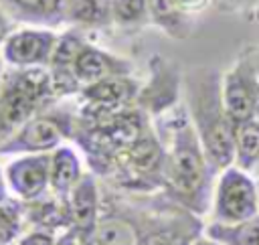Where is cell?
<instances>
[{"label":"cell","instance_id":"cell-11","mask_svg":"<svg viewBox=\"0 0 259 245\" xmlns=\"http://www.w3.org/2000/svg\"><path fill=\"white\" fill-rule=\"evenodd\" d=\"M6 14L24 26L59 28L69 24L73 0H0Z\"/></svg>","mask_w":259,"mask_h":245},{"label":"cell","instance_id":"cell-28","mask_svg":"<svg viewBox=\"0 0 259 245\" xmlns=\"http://www.w3.org/2000/svg\"><path fill=\"white\" fill-rule=\"evenodd\" d=\"M251 53H253V61H255V71H257V79H259V45H253V47H251Z\"/></svg>","mask_w":259,"mask_h":245},{"label":"cell","instance_id":"cell-12","mask_svg":"<svg viewBox=\"0 0 259 245\" xmlns=\"http://www.w3.org/2000/svg\"><path fill=\"white\" fill-rule=\"evenodd\" d=\"M73 69L83 85H89V83H95V81H101L107 77L134 75V63L130 59L119 57L109 51H103L91 43L81 51Z\"/></svg>","mask_w":259,"mask_h":245},{"label":"cell","instance_id":"cell-15","mask_svg":"<svg viewBox=\"0 0 259 245\" xmlns=\"http://www.w3.org/2000/svg\"><path fill=\"white\" fill-rule=\"evenodd\" d=\"M150 22L158 26L164 34L176 40H184L192 34L194 20L176 8L172 0H148Z\"/></svg>","mask_w":259,"mask_h":245},{"label":"cell","instance_id":"cell-1","mask_svg":"<svg viewBox=\"0 0 259 245\" xmlns=\"http://www.w3.org/2000/svg\"><path fill=\"white\" fill-rule=\"evenodd\" d=\"M154 121V130L166 148L164 188L186 209L204 213L214 172L206 160L186 107L178 103Z\"/></svg>","mask_w":259,"mask_h":245},{"label":"cell","instance_id":"cell-30","mask_svg":"<svg viewBox=\"0 0 259 245\" xmlns=\"http://www.w3.org/2000/svg\"><path fill=\"white\" fill-rule=\"evenodd\" d=\"M249 18H251V20H255V22H259V4H257V8L253 10V14H251Z\"/></svg>","mask_w":259,"mask_h":245},{"label":"cell","instance_id":"cell-17","mask_svg":"<svg viewBox=\"0 0 259 245\" xmlns=\"http://www.w3.org/2000/svg\"><path fill=\"white\" fill-rule=\"evenodd\" d=\"M206 235L219 245H259V215L237 225L210 223Z\"/></svg>","mask_w":259,"mask_h":245},{"label":"cell","instance_id":"cell-5","mask_svg":"<svg viewBox=\"0 0 259 245\" xmlns=\"http://www.w3.org/2000/svg\"><path fill=\"white\" fill-rule=\"evenodd\" d=\"M212 207L217 223L237 225L259 213V190L251 172L237 168L235 164L219 172Z\"/></svg>","mask_w":259,"mask_h":245},{"label":"cell","instance_id":"cell-8","mask_svg":"<svg viewBox=\"0 0 259 245\" xmlns=\"http://www.w3.org/2000/svg\"><path fill=\"white\" fill-rule=\"evenodd\" d=\"M182 95V73L176 71L172 63L162 57L150 59V79L140 87L138 105L148 113L160 117L178 105V97Z\"/></svg>","mask_w":259,"mask_h":245},{"label":"cell","instance_id":"cell-32","mask_svg":"<svg viewBox=\"0 0 259 245\" xmlns=\"http://www.w3.org/2000/svg\"><path fill=\"white\" fill-rule=\"evenodd\" d=\"M257 190H259V182H257Z\"/></svg>","mask_w":259,"mask_h":245},{"label":"cell","instance_id":"cell-23","mask_svg":"<svg viewBox=\"0 0 259 245\" xmlns=\"http://www.w3.org/2000/svg\"><path fill=\"white\" fill-rule=\"evenodd\" d=\"M176 4V8L180 12H184L186 16H194V14H200L204 12L212 0H172Z\"/></svg>","mask_w":259,"mask_h":245},{"label":"cell","instance_id":"cell-33","mask_svg":"<svg viewBox=\"0 0 259 245\" xmlns=\"http://www.w3.org/2000/svg\"><path fill=\"white\" fill-rule=\"evenodd\" d=\"M257 172H259V168H257Z\"/></svg>","mask_w":259,"mask_h":245},{"label":"cell","instance_id":"cell-13","mask_svg":"<svg viewBox=\"0 0 259 245\" xmlns=\"http://www.w3.org/2000/svg\"><path fill=\"white\" fill-rule=\"evenodd\" d=\"M67 205H69L71 225L75 227V231L83 235H91L97 225V211H99V190L93 174L87 172L81 176V180L67 194Z\"/></svg>","mask_w":259,"mask_h":245},{"label":"cell","instance_id":"cell-29","mask_svg":"<svg viewBox=\"0 0 259 245\" xmlns=\"http://www.w3.org/2000/svg\"><path fill=\"white\" fill-rule=\"evenodd\" d=\"M253 119L259 121V93H257V99H255V111H253Z\"/></svg>","mask_w":259,"mask_h":245},{"label":"cell","instance_id":"cell-25","mask_svg":"<svg viewBox=\"0 0 259 245\" xmlns=\"http://www.w3.org/2000/svg\"><path fill=\"white\" fill-rule=\"evenodd\" d=\"M18 245H57V243H55V237L51 233H47V231H32L26 237H22Z\"/></svg>","mask_w":259,"mask_h":245},{"label":"cell","instance_id":"cell-9","mask_svg":"<svg viewBox=\"0 0 259 245\" xmlns=\"http://www.w3.org/2000/svg\"><path fill=\"white\" fill-rule=\"evenodd\" d=\"M49 162L51 154H22L12 158L4 168L8 188L26 202L45 196L51 188Z\"/></svg>","mask_w":259,"mask_h":245},{"label":"cell","instance_id":"cell-16","mask_svg":"<svg viewBox=\"0 0 259 245\" xmlns=\"http://www.w3.org/2000/svg\"><path fill=\"white\" fill-rule=\"evenodd\" d=\"M233 164L245 172H255L259 168V121L257 119H247L235 126Z\"/></svg>","mask_w":259,"mask_h":245},{"label":"cell","instance_id":"cell-22","mask_svg":"<svg viewBox=\"0 0 259 245\" xmlns=\"http://www.w3.org/2000/svg\"><path fill=\"white\" fill-rule=\"evenodd\" d=\"M188 235L176 227H160L140 237L138 245H188Z\"/></svg>","mask_w":259,"mask_h":245},{"label":"cell","instance_id":"cell-14","mask_svg":"<svg viewBox=\"0 0 259 245\" xmlns=\"http://www.w3.org/2000/svg\"><path fill=\"white\" fill-rule=\"evenodd\" d=\"M49 174H51V190L59 196H67L85 174L77 150L67 144L53 150L49 162Z\"/></svg>","mask_w":259,"mask_h":245},{"label":"cell","instance_id":"cell-4","mask_svg":"<svg viewBox=\"0 0 259 245\" xmlns=\"http://www.w3.org/2000/svg\"><path fill=\"white\" fill-rule=\"evenodd\" d=\"M77 115L65 107H49L28 119L6 142L0 144V156L51 154L73 136Z\"/></svg>","mask_w":259,"mask_h":245},{"label":"cell","instance_id":"cell-6","mask_svg":"<svg viewBox=\"0 0 259 245\" xmlns=\"http://www.w3.org/2000/svg\"><path fill=\"white\" fill-rule=\"evenodd\" d=\"M223 103L235 126L253 119L255 99L259 93V79L255 71V61L251 47L243 49L233 65L223 73L221 79Z\"/></svg>","mask_w":259,"mask_h":245},{"label":"cell","instance_id":"cell-21","mask_svg":"<svg viewBox=\"0 0 259 245\" xmlns=\"http://www.w3.org/2000/svg\"><path fill=\"white\" fill-rule=\"evenodd\" d=\"M22 227V207L16 200L6 198L0 205V243H10Z\"/></svg>","mask_w":259,"mask_h":245},{"label":"cell","instance_id":"cell-26","mask_svg":"<svg viewBox=\"0 0 259 245\" xmlns=\"http://www.w3.org/2000/svg\"><path fill=\"white\" fill-rule=\"evenodd\" d=\"M12 30H14V28H12V18L6 14V10H4L2 4H0V49H2L4 40L8 38V34H10Z\"/></svg>","mask_w":259,"mask_h":245},{"label":"cell","instance_id":"cell-31","mask_svg":"<svg viewBox=\"0 0 259 245\" xmlns=\"http://www.w3.org/2000/svg\"><path fill=\"white\" fill-rule=\"evenodd\" d=\"M2 69H4V61L0 59V77H2Z\"/></svg>","mask_w":259,"mask_h":245},{"label":"cell","instance_id":"cell-34","mask_svg":"<svg viewBox=\"0 0 259 245\" xmlns=\"http://www.w3.org/2000/svg\"><path fill=\"white\" fill-rule=\"evenodd\" d=\"M0 245H2V243H0Z\"/></svg>","mask_w":259,"mask_h":245},{"label":"cell","instance_id":"cell-3","mask_svg":"<svg viewBox=\"0 0 259 245\" xmlns=\"http://www.w3.org/2000/svg\"><path fill=\"white\" fill-rule=\"evenodd\" d=\"M57 101L49 67L14 69L4 65L0 77V144Z\"/></svg>","mask_w":259,"mask_h":245},{"label":"cell","instance_id":"cell-10","mask_svg":"<svg viewBox=\"0 0 259 245\" xmlns=\"http://www.w3.org/2000/svg\"><path fill=\"white\" fill-rule=\"evenodd\" d=\"M140 83L134 79V75H121V77H107L89 85H83L79 97H81V111H117L130 105L138 103Z\"/></svg>","mask_w":259,"mask_h":245},{"label":"cell","instance_id":"cell-20","mask_svg":"<svg viewBox=\"0 0 259 245\" xmlns=\"http://www.w3.org/2000/svg\"><path fill=\"white\" fill-rule=\"evenodd\" d=\"M111 20L121 30H140L150 22L148 0H111Z\"/></svg>","mask_w":259,"mask_h":245},{"label":"cell","instance_id":"cell-24","mask_svg":"<svg viewBox=\"0 0 259 245\" xmlns=\"http://www.w3.org/2000/svg\"><path fill=\"white\" fill-rule=\"evenodd\" d=\"M217 4L223 10H229V12H251L253 14V10L257 8L259 0H217Z\"/></svg>","mask_w":259,"mask_h":245},{"label":"cell","instance_id":"cell-18","mask_svg":"<svg viewBox=\"0 0 259 245\" xmlns=\"http://www.w3.org/2000/svg\"><path fill=\"white\" fill-rule=\"evenodd\" d=\"M69 24L81 28H105L111 20V0H73Z\"/></svg>","mask_w":259,"mask_h":245},{"label":"cell","instance_id":"cell-19","mask_svg":"<svg viewBox=\"0 0 259 245\" xmlns=\"http://www.w3.org/2000/svg\"><path fill=\"white\" fill-rule=\"evenodd\" d=\"M89 43L85 40V36L79 28H69L65 32H59V38H57L49 67L51 69H73L77 57L81 55V51Z\"/></svg>","mask_w":259,"mask_h":245},{"label":"cell","instance_id":"cell-2","mask_svg":"<svg viewBox=\"0 0 259 245\" xmlns=\"http://www.w3.org/2000/svg\"><path fill=\"white\" fill-rule=\"evenodd\" d=\"M221 79L223 73L206 65H196L182 73V105L214 174L233 164L235 148V124L223 103Z\"/></svg>","mask_w":259,"mask_h":245},{"label":"cell","instance_id":"cell-7","mask_svg":"<svg viewBox=\"0 0 259 245\" xmlns=\"http://www.w3.org/2000/svg\"><path fill=\"white\" fill-rule=\"evenodd\" d=\"M59 32L42 26L14 28L2 45V61L6 67H49Z\"/></svg>","mask_w":259,"mask_h":245},{"label":"cell","instance_id":"cell-27","mask_svg":"<svg viewBox=\"0 0 259 245\" xmlns=\"http://www.w3.org/2000/svg\"><path fill=\"white\" fill-rule=\"evenodd\" d=\"M6 192H8V182H6V174L0 168V205L6 200Z\"/></svg>","mask_w":259,"mask_h":245}]
</instances>
